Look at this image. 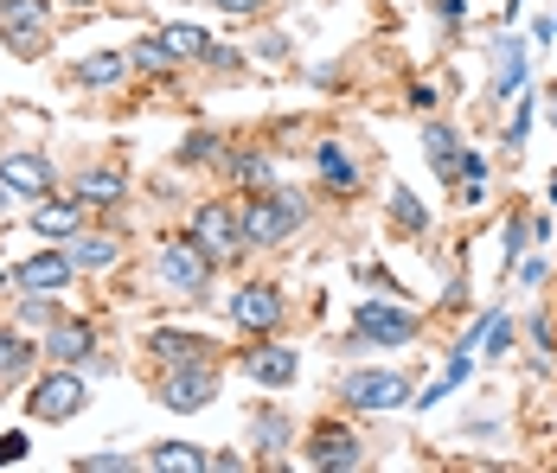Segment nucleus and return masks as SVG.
<instances>
[{"instance_id":"nucleus-1","label":"nucleus","mask_w":557,"mask_h":473,"mask_svg":"<svg viewBox=\"0 0 557 473\" xmlns=\"http://www.w3.org/2000/svg\"><path fill=\"white\" fill-rule=\"evenodd\" d=\"M301 217H308V199L295 186H263L244 206V244L250 250H276V244H288L301 231Z\"/></svg>"},{"instance_id":"nucleus-11","label":"nucleus","mask_w":557,"mask_h":473,"mask_svg":"<svg viewBox=\"0 0 557 473\" xmlns=\"http://www.w3.org/2000/svg\"><path fill=\"white\" fill-rule=\"evenodd\" d=\"M71 275H77L71 250H39V257H26V263L13 269V282H20L26 295H64V288H71Z\"/></svg>"},{"instance_id":"nucleus-38","label":"nucleus","mask_w":557,"mask_h":473,"mask_svg":"<svg viewBox=\"0 0 557 473\" xmlns=\"http://www.w3.org/2000/svg\"><path fill=\"white\" fill-rule=\"evenodd\" d=\"M13 461H26V435H0V468H13Z\"/></svg>"},{"instance_id":"nucleus-2","label":"nucleus","mask_w":557,"mask_h":473,"mask_svg":"<svg viewBox=\"0 0 557 473\" xmlns=\"http://www.w3.org/2000/svg\"><path fill=\"white\" fill-rule=\"evenodd\" d=\"M212 250H199V237L186 231V237H173V244H161V282H168L173 295H186V301H199L206 288H212Z\"/></svg>"},{"instance_id":"nucleus-5","label":"nucleus","mask_w":557,"mask_h":473,"mask_svg":"<svg viewBox=\"0 0 557 473\" xmlns=\"http://www.w3.org/2000/svg\"><path fill=\"white\" fill-rule=\"evenodd\" d=\"M339 397H346V410H397V403H410L417 390H410V377H397V371H346Z\"/></svg>"},{"instance_id":"nucleus-35","label":"nucleus","mask_w":557,"mask_h":473,"mask_svg":"<svg viewBox=\"0 0 557 473\" xmlns=\"http://www.w3.org/2000/svg\"><path fill=\"white\" fill-rule=\"evenodd\" d=\"M525 135H532V103L512 109V128H506V148H525Z\"/></svg>"},{"instance_id":"nucleus-26","label":"nucleus","mask_w":557,"mask_h":473,"mask_svg":"<svg viewBox=\"0 0 557 473\" xmlns=\"http://www.w3.org/2000/svg\"><path fill=\"white\" fill-rule=\"evenodd\" d=\"M33 339L26 333H0V377H20V371H33Z\"/></svg>"},{"instance_id":"nucleus-17","label":"nucleus","mask_w":557,"mask_h":473,"mask_svg":"<svg viewBox=\"0 0 557 473\" xmlns=\"http://www.w3.org/2000/svg\"><path fill=\"white\" fill-rule=\"evenodd\" d=\"M115 237H103V231H77L71 237V263H77V275H103V269H115Z\"/></svg>"},{"instance_id":"nucleus-22","label":"nucleus","mask_w":557,"mask_h":473,"mask_svg":"<svg viewBox=\"0 0 557 473\" xmlns=\"http://www.w3.org/2000/svg\"><path fill=\"white\" fill-rule=\"evenodd\" d=\"M128 64H135V71H154V77H173V71H180V58H173V46L161 33H154V39H135Z\"/></svg>"},{"instance_id":"nucleus-19","label":"nucleus","mask_w":557,"mask_h":473,"mask_svg":"<svg viewBox=\"0 0 557 473\" xmlns=\"http://www.w3.org/2000/svg\"><path fill=\"white\" fill-rule=\"evenodd\" d=\"M519 90H525V46L500 39V52H494V103L519 97Z\"/></svg>"},{"instance_id":"nucleus-14","label":"nucleus","mask_w":557,"mask_h":473,"mask_svg":"<svg viewBox=\"0 0 557 473\" xmlns=\"http://www.w3.org/2000/svg\"><path fill=\"white\" fill-rule=\"evenodd\" d=\"M148 359H161V365H199V359H212V339L206 333H180V326H154L148 333Z\"/></svg>"},{"instance_id":"nucleus-27","label":"nucleus","mask_w":557,"mask_h":473,"mask_svg":"<svg viewBox=\"0 0 557 473\" xmlns=\"http://www.w3.org/2000/svg\"><path fill=\"white\" fill-rule=\"evenodd\" d=\"M231 173H237V186H257V192H263V186H276V166H270L263 154H237V160H231Z\"/></svg>"},{"instance_id":"nucleus-16","label":"nucleus","mask_w":557,"mask_h":473,"mask_svg":"<svg viewBox=\"0 0 557 473\" xmlns=\"http://www.w3.org/2000/svg\"><path fill=\"white\" fill-rule=\"evenodd\" d=\"M423 148H430V166H436V179H443V186H455V173L468 166V148H461V135H455L448 122H430V128H423Z\"/></svg>"},{"instance_id":"nucleus-15","label":"nucleus","mask_w":557,"mask_h":473,"mask_svg":"<svg viewBox=\"0 0 557 473\" xmlns=\"http://www.w3.org/2000/svg\"><path fill=\"white\" fill-rule=\"evenodd\" d=\"M46 352H52L58 365L90 359V352H97V326H90V320H52V326H46Z\"/></svg>"},{"instance_id":"nucleus-20","label":"nucleus","mask_w":557,"mask_h":473,"mask_svg":"<svg viewBox=\"0 0 557 473\" xmlns=\"http://www.w3.org/2000/svg\"><path fill=\"white\" fill-rule=\"evenodd\" d=\"M148 468H161V473H206V468H212V455H206V448H193V441H161V448H148Z\"/></svg>"},{"instance_id":"nucleus-9","label":"nucleus","mask_w":557,"mask_h":473,"mask_svg":"<svg viewBox=\"0 0 557 473\" xmlns=\"http://www.w3.org/2000/svg\"><path fill=\"white\" fill-rule=\"evenodd\" d=\"M282 314H288V301H282V288H270V282H244L231 295V320L250 326V333H276Z\"/></svg>"},{"instance_id":"nucleus-6","label":"nucleus","mask_w":557,"mask_h":473,"mask_svg":"<svg viewBox=\"0 0 557 473\" xmlns=\"http://www.w3.org/2000/svg\"><path fill=\"white\" fill-rule=\"evenodd\" d=\"M352 333L366 346H410L417 339V314L410 308H391V301H359L352 308Z\"/></svg>"},{"instance_id":"nucleus-3","label":"nucleus","mask_w":557,"mask_h":473,"mask_svg":"<svg viewBox=\"0 0 557 473\" xmlns=\"http://www.w3.org/2000/svg\"><path fill=\"white\" fill-rule=\"evenodd\" d=\"M84 397H90V384L64 365V371H46V377L33 384L26 410H33V422H71L77 410H84Z\"/></svg>"},{"instance_id":"nucleus-29","label":"nucleus","mask_w":557,"mask_h":473,"mask_svg":"<svg viewBox=\"0 0 557 473\" xmlns=\"http://www.w3.org/2000/svg\"><path fill=\"white\" fill-rule=\"evenodd\" d=\"M487 199V166L468 154V166H461V206H481Z\"/></svg>"},{"instance_id":"nucleus-13","label":"nucleus","mask_w":557,"mask_h":473,"mask_svg":"<svg viewBox=\"0 0 557 473\" xmlns=\"http://www.w3.org/2000/svg\"><path fill=\"white\" fill-rule=\"evenodd\" d=\"M0 179H7L20 199H52V186H58V173H52L46 154H7L0 160Z\"/></svg>"},{"instance_id":"nucleus-4","label":"nucleus","mask_w":557,"mask_h":473,"mask_svg":"<svg viewBox=\"0 0 557 473\" xmlns=\"http://www.w3.org/2000/svg\"><path fill=\"white\" fill-rule=\"evenodd\" d=\"M212 397H219V371L206 365V359H199V365H168L161 371V403L180 410V416H199Z\"/></svg>"},{"instance_id":"nucleus-32","label":"nucleus","mask_w":557,"mask_h":473,"mask_svg":"<svg viewBox=\"0 0 557 473\" xmlns=\"http://www.w3.org/2000/svg\"><path fill=\"white\" fill-rule=\"evenodd\" d=\"M519 244H532V224H525V217H506V231H500V257L506 263L519 257Z\"/></svg>"},{"instance_id":"nucleus-18","label":"nucleus","mask_w":557,"mask_h":473,"mask_svg":"<svg viewBox=\"0 0 557 473\" xmlns=\"http://www.w3.org/2000/svg\"><path fill=\"white\" fill-rule=\"evenodd\" d=\"M33 231L39 237H77L84 231V211H77V199H39V211H33Z\"/></svg>"},{"instance_id":"nucleus-7","label":"nucleus","mask_w":557,"mask_h":473,"mask_svg":"<svg viewBox=\"0 0 557 473\" xmlns=\"http://www.w3.org/2000/svg\"><path fill=\"white\" fill-rule=\"evenodd\" d=\"M301 461H308V468H321V473H346V468H359V461H366V448H359V435H352L346 422H321V428L308 435Z\"/></svg>"},{"instance_id":"nucleus-31","label":"nucleus","mask_w":557,"mask_h":473,"mask_svg":"<svg viewBox=\"0 0 557 473\" xmlns=\"http://www.w3.org/2000/svg\"><path fill=\"white\" fill-rule=\"evenodd\" d=\"M391 217H397V224H404V231H423V224H430V211L417 206V199H410V192H391Z\"/></svg>"},{"instance_id":"nucleus-41","label":"nucleus","mask_w":557,"mask_h":473,"mask_svg":"<svg viewBox=\"0 0 557 473\" xmlns=\"http://www.w3.org/2000/svg\"><path fill=\"white\" fill-rule=\"evenodd\" d=\"M410 109H423V115H430V109H436V84H410Z\"/></svg>"},{"instance_id":"nucleus-23","label":"nucleus","mask_w":557,"mask_h":473,"mask_svg":"<svg viewBox=\"0 0 557 473\" xmlns=\"http://www.w3.org/2000/svg\"><path fill=\"white\" fill-rule=\"evenodd\" d=\"M161 39L173 46V58H180V64H186V58H199V64L212 58V33H206V26H186V20H180V26H168V33H161Z\"/></svg>"},{"instance_id":"nucleus-10","label":"nucleus","mask_w":557,"mask_h":473,"mask_svg":"<svg viewBox=\"0 0 557 473\" xmlns=\"http://www.w3.org/2000/svg\"><path fill=\"white\" fill-rule=\"evenodd\" d=\"M52 0H0V39L20 58H39V26H46Z\"/></svg>"},{"instance_id":"nucleus-43","label":"nucleus","mask_w":557,"mask_h":473,"mask_svg":"<svg viewBox=\"0 0 557 473\" xmlns=\"http://www.w3.org/2000/svg\"><path fill=\"white\" fill-rule=\"evenodd\" d=\"M58 7H77V13H84V7H97V0H58Z\"/></svg>"},{"instance_id":"nucleus-36","label":"nucleus","mask_w":557,"mask_h":473,"mask_svg":"<svg viewBox=\"0 0 557 473\" xmlns=\"http://www.w3.org/2000/svg\"><path fill=\"white\" fill-rule=\"evenodd\" d=\"M257 58L282 64V58H288V33H263V39H257Z\"/></svg>"},{"instance_id":"nucleus-33","label":"nucleus","mask_w":557,"mask_h":473,"mask_svg":"<svg viewBox=\"0 0 557 473\" xmlns=\"http://www.w3.org/2000/svg\"><path fill=\"white\" fill-rule=\"evenodd\" d=\"M58 308H52V295H33L26 308H20V326H52Z\"/></svg>"},{"instance_id":"nucleus-24","label":"nucleus","mask_w":557,"mask_h":473,"mask_svg":"<svg viewBox=\"0 0 557 473\" xmlns=\"http://www.w3.org/2000/svg\"><path fill=\"white\" fill-rule=\"evenodd\" d=\"M321 173H327V186H339V192H352V186H359V166L346 160L339 141H321Z\"/></svg>"},{"instance_id":"nucleus-42","label":"nucleus","mask_w":557,"mask_h":473,"mask_svg":"<svg viewBox=\"0 0 557 473\" xmlns=\"http://www.w3.org/2000/svg\"><path fill=\"white\" fill-rule=\"evenodd\" d=\"M7 206H13V186H7V179H0V217H7Z\"/></svg>"},{"instance_id":"nucleus-37","label":"nucleus","mask_w":557,"mask_h":473,"mask_svg":"<svg viewBox=\"0 0 557 473\" xmlns=\"http://www.w3.org/2000/svg\"><path fill=\"white\" fill-rule=\"evenodd\" d=\"M212 7H219V13H231V20H250V13H263L270 0H212Z\"/></svg>"},{"instance_id":"nucleus-25","label":"nucleus","mask_w":557,"mask_h":473,"mask_svg":"<svg viewBox=\"0 0 557 473\" xmlns=\"http://www.w3.org/2000/svg\"><path fill=\"white\" fill-rule=\"evenodd\" d=\"M71 199H77V206H115V199H122V179H115V173H84Z\"/></svg>"},{"instance_id":"nucleus-40","label":"nucleus","mask_w":557,"mask_h":473,"mask_svg":"<svg viewBox=\"0 0 557 473\" xmlns=\"http://www.w3.org/2000/svg\"><path fill=\"white\" fill-rule=\"evenodd\" d=\"M436 20H443V26H461V20H468V0H436Z\"/></svg>"},{"instance_id":"nucleus-21","label":"nucleus","mask_w":557,"mask_h":473,"mask_svg":"<svg viewBox=\"0 0 557 473\" xmlns=\"http://www.w3.org/2000/svg\"><path fill=\"white\" fill-rule=\"evenodd\" d=\"M122 71H128V58H122V52H90L84 64H77V84L110 90V84H122Z\"/></svg>"},{"instance_id":"nucleus-44","label":"nucleus","mask_w":557,"mask_h":473,"mask_svg":"<svg viewBox=\"0 0 557 473\" xmlns=\"http://www.w3.org/2000/svg\"><path fill=\"white\" fill-rule=\"evenodd\" d=\"M552 206H557V173H552Z\"/></svg>"},{"instance_id":"nucleus-12","label":"nucleus","mask_w":557,"mask_h":473,"mask_svg":"<svg viewBox=\"0 0 557 473\" xmlns=\"http://www.w3.org/2000/svg\"><path fill=\"white\" fill-rule=\"evenodd\" d=\"M244 377L282 390V384L301 377V352H295V346H250V352H244Z\"/></svg>"},{"instance_id":"nucleus-34","label":"nucleus","mask_w":557,"mask_h":473,"mask_svg":"<svg viewBox=\"0 0 557 473\" xmlns=\"http://www.w3.org/2000/svg\"><path fill=\"white\" fill-rule=\"evenodd\" d=\"M219 154V135H186V148H180V166H193V160H212Z\"/></svg>"},{"instance_id":"nucleus-39","label":"nucleus","mask_w":557,"mask_h":473,"mask_svg":"<svg viewBox=\"0 0 557 473\" xmlns=\"http://www.w3.org/2000/svg\"><path fill=\"white\" fill-rule=\"evenodd\" d=\"M122 473V468H135V461H128V455H90V461H84V473Z\"/></svg>"},{"instance_id":"nucleus-30","label":"nucleus","mask_w":557,"mask_h":473,"mask_svg":"<svg viewBox=\"0 0 557 473\" xmlns=\"http://www.w3.org/2000/svg\"><path fill=\"white\" fill-rule=\"evenodd\" d=\"M481 339H487V346H481L487 359H506V346H512V320H506V314H494L487 326H481Z\"/></svg>"},{"instance_id":"nucleus-28","label":"nucleus","mask_w":557,"mask_h":473,"mask_svg":"<svg viewBox=\"0 0 557 473\" xmlns=\"http://www.w3.org/2000/svg\"><path fill=\"white\" fill-rule=\"evenodd\" d=\"M250 435H257V448H288V416L257 410V416H250Z\"/></svg>"},{"instance_id":"nucleus-8","label":"nucleus","mask_w":557,"mask_h":473,"mask_svg":"<svg viewBox=\"0 0 557 473\" xmlns=\"http://www.w3.org/2000/svg\"><path fill=\"white\" fill-rule=\"evenodd\" d=\"M193 237H199V250H212V257H231V250H244V211L212 199V206L193 211Z\"/></svg>"}]
</instances>
